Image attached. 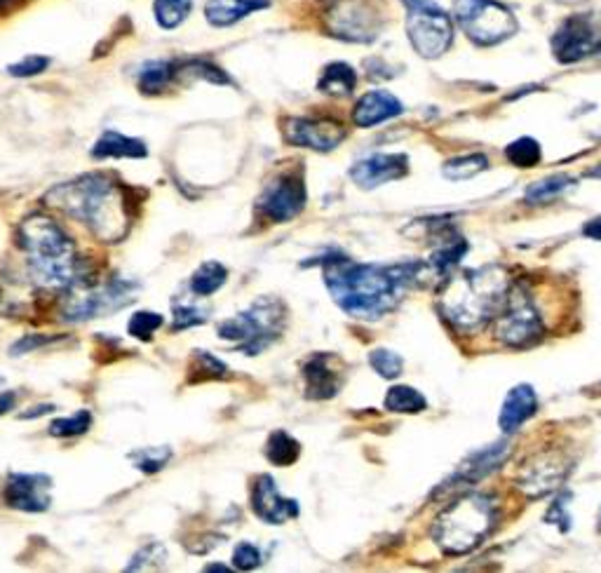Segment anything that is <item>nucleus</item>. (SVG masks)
<instances>
[{"label":"nucleus","mask_w":601,"mask_h":573,"mask_svg":"<svg viewBox=\"0 0 601 573\" xmlns=\"http://www.w3.org/2000/svg\"><path fill=\"white\" fill-rule=\"evenodd\" d=\"M432 273L430 266L414 264L376 266L357 264L346 256L324 261V285L343 313L360 320H378L390 313L409 287L421 285Z\"/></svg>","instance_id":"f257e3e1"},{"label":"nucleus","mask_w":601,"mask_h":573,"mask_svg":"<svg viewBox=\"0 0 601 573\" xmlns=\"http://www.w3.org/2000/svg\"><path fill=\"white\" fill-rule=\"evenodd\" d=\"M45 202L90 228L94 238L106 245H116L130 231V210L123 186L106 174H85L69 184L54 186L45 195Z\"/></svg>","instance_id":"f03ea898"},{"label":"nucleus","mask_w":601,"mask_h":573,"mask_svg":"<svg viewBox=\"0 0 601 573\" xmlns=\"http://www.w3.org/2000/svg\"><path fill=\"white\" fill-rule=\"evenodd\" d=\"M512 282L501 266H482L451 280L440 299V310L461 332H477L496 320L508 301Z\"/></svg>","instance_id":"7ed1b4c3"},{"label":"nucleus","mask_w":601,"mask_h":573,"mask_svg":"<svg viewBox=\"0 0 601 573\" xmlns=\"http://www.w3.org/2000/svg\"><path fill=\"white\" fill-rule=\"evenodd\" d=\"M19 247L29 259V271L47 289H76L83 285L73 240L57 221L33 214L19 228Z\"/></svg>","instance_id":"20e7f679"},{"label":"nucleus","mask_w":601,"mask_h":573,"mask_svg":"<svg viewBox=\"0 0 601 573\" xmlns=\"http://www.w3.org/2000/svg\"><path fill=\"white\" fill-rule=\"evenodd\" d=\"M498 524V503L489 494H465L444 508L432 524V541L447 555H468Z\"/></svg>","instance_id":"39448f33"},{"label":"nucleus","mask_w":601,"mask_h":573,"mask_svg":"<svg viewBox=\"0 0 601 573\" xmlns=\"http://www.w3.org/2000/svg\"><path fill=\"white\" fill-rule=\"evenodd\" d=\"M285 325H287L285 303L263 296V299L254 301L247 310H242L240 315L221 322L219 336L224 341L238 343L242 353L256 355L278 339Z\"/></svg>","instance_id":"423d86ee"},{"label":"nucleus","mask_w":601,"mask_h":573,"mask_svg":"<svg viewBox=\"0 0 601 573\" xmlns=\"http://www.w3.org/2000/svg\"><path fill=\"white\" fill-rule=\"evenodd\" d=\"M454 19L477 45H498L515 36L517 19L498 0H456Z\"/></svg>","instance_id":"0eeeda50"},{"label":"nucleus","mask_w":601,"mask_h":573,"mask_svg":"<svg viewBox=\"0 0 601 573\" xmlns=\"http://www.w3.org/2000/svg\"><path fill=\"white\" fill-rule=\"evenodd\" d=\"M409 12L407 33L411 47L423 59H437L454 43V22L432 0H402Z\"/></svg>","instance_id":"6e6552de"},{"label":"nucleus","mask_w":601,"mask_h":573,"mask_svg":"<svg viewBox=\"0 0 601 573\" xmlns=\"http://www.w3.org/2000/svg\"><path fill=\"white\" fill-rule=\"evenodd\" d=\"M324 24L329 36L343 43H374L383 17L371 0H332L324 10Z\"/></svg>","instance_id":"1a4fd4ad"},{"label":"nucleus","mask_w":601,"mask_h":573,"mask_svg":"<svg viewBox=\"0 0 601 573\" xmlns=\"http://www.w3.org/2000/svg\"><path fill=\"white\" fill-rule=\"evenodd\" d=\"M545 334L538 308L522 289H510L508 301L496 318V336L510 348H524Z\"/></svg>","instance_id":"9d476101"},{"label":"nucleus","mask_w":601,"mask_h":573,"mask_svg":"<svg viewBox=\"0 0 601 573\" xmlns=\"http://www.w3.org/2000/svg\"><path fill=\"white\" fill-rule=\"evenodd\" d=\"M308 193H306V181L301 174L287 172L275 177L270 184L263 188L259 202H256V210L266 221L273 224H287L299 217L306 207Z\"/></svg>","instance_id":"9b49d317"},{"label":"nucleus","mask_w":601,"mask_h":573,"mask_svg":"<svg viewBox=\"0 0 601 573\" xmlns=\"http://www.w3.org/2000/svg\"><path fill=\"white\" fill-rule=\"evenodd\" d=\"M569 475L571 461L566 458L564 451H540V454L531 456L529 461H524L522 468H519L517 487L524 496L540 498L557 491Z\"/></svg>","instance_id":"f8f14e48"},{"label":"nucleus","mask_w":601,"mask_h":573,"mask_svg":"<svg viewBox=\"0 0 601 573\" xmlns=\"http://www.w3.org/2000/svg\"><path fill=\"white\" fill-rule=\"evenodd\" d=\"M137 285L123 280L108 282L106 287H90L83 292L73 294L69 301L64 303V320L80 322V320H94L101 315L113 313V310L132 303V294Z\"/></svg>","instance_id":"ddd939ff"},{"label":"nucleus","mask_w":601,"mask_h":573,"mask_svg":"<svg viewBox=\"0 0 601 573\" xmlns=\"http://www.w3.org/2000/svg\"><path fill=\"white\" fill-rule=\"evenodd\" d=\"M601 52V36L590 19L569 17L552 36V55L562 64H576Z\"/></svg>","instance_id":"4468645a"},{"label":"nucleus","mask_w":601,"mask_h":573,"mask_svg":"<svg viewBox=\"0 0 601 573\" xmlns=\"http://www.w3.org/2000/svg\"><path fill=\"white\" fill-rule=\"evenodd\" d=\"M346 134V127L332 118H289L285 125V139L289 144L317 153H329L339 148Z\"/></svg>","instance_id":"2eb2a0df"},{"label":"nucleus","mask_w":601,"mask_h":573,"mask_svg":"<svg viewBox=\"0 0 601 573\" xmlns=\"http://www.w3.org/2000/svg\"><path fill=\"white\" fill-rule=\"evenodd\" d=\"M409 174V158L404 153H374L357 160L350 170V179L360 188H378Z\"/></svg>","instance_id":"dca6fc26"},{"label":"nucleus","mask_w":601,"mask_h":573,"mask_svg":"<svg viewBox=\"0 0 601 573\" xmlns=\"http://www.w3.org/2000/svg\"><path fill=\"white\" fill-rule=\"evenodd\" d=\"M52 480L40 473H12L5 487V503L22 512H45L50 508Z\"/></svg>","instance_id":"f3484780"},{"label":"nucleus","mask_w":601,"mask_h":573,"mask_svg":"<svg viewBox=\"0 0 601 573\" xmlns=\"http://www.w3.org/2000/svg\"><path fill=\"white\" fill-rule=\"evenodd\" d=\"M252 510L266 524H285L287 519L299 517V503L282 496L278 482L270 475L256 477L252 489Z\"/></svg>","instance_id":"a211bd4d"},{"label":"nucleus","mask_w":601,"mask_h":573,"mask_svg":"<svg viewBox=\"0 0 601 573\" xmlns=\"http://www.w3.org/2000/svg\"><path fill=\"white\" fill-rule=\"evenodd\" d=\"M508 456H510V444L505 442H496L491 444V447L477 451V454L465 458V463L458 465V470L449 477V482L444 484L442 491H449V489L458 491L468 487V484L479 482L482 477L494 473L498 465H501Z\"/></svg>","instance_id":"6ab92c4d"},{"label":"nucleus","mask_w":601,"mask_h":573,"mask_svg":"<svg viewBox=\"0 0 601 573\" xmlns=\"http://www.w3.org/2000/svg\"><path fill=\"white\" fill-rule=\"evenodd\" d=\"M303 381H306V395L310 400H329L343 386V376L334 367V357L327 353L310 357L303 367Z\"/></svg>","instance_id":"aec40b11"},{"label":"nucleus","mask_w":601,"mask_h":573,"mask_svg":"<svg viewBox=\"0 0 601 573\" xmlns=\"http://www.w3.org/2000/svg\"><path fill=\"white\" fill-rule=\"evenodd\" d=\"M402 111H404L402 101L397 99L395 94L374 90V92L362 94V97L357 99V104L353 109V123L357 127H374V125L388 123V120L402 116Z\"/></svg>","instance_id":"412c9836"},{"label":"nucleus","mask_w":601,"mask_h":573,"mask_svg":"<svg viewBox=\"0 0 601 573\" xmlns=\"http://www.w3.org/2000/svg\"><path fill=\"white\" fill-rule=\"evenodd\" d=\"M538 411V395L529 383H519L508 393L503 402L501 416H498V426L503 433H517L526 421Z\"/></svg>","instance_id":"4be33fe9"},{"label":"nucleus","mask_w":601,"mask_h":573,"mask_svg":"<svg viewBox=\"0 0 601 573\" xmlns=\"http://www.w3.org/2000/svg\"><path fill=\"white\" fill-rule=\"evenodd\" d=\"M266 8H270V0H209L205 5V17L216 29H226V26L242 22L252 12Z\"/></svg>","instance_id":"5701e85b"},{"label":"nucleus","mask_w":601,"mask_h":573,"mask_svg":"<svg viewBox=\"0 0 601 573\" xmlns=\"http://www.w3.org/2000/svg\"><path fill=\"white\" fill-rule=\"evenodd\" d=\"M148 148L141 139L127 137L116 130H106L92 146V158H146Z\"/></svg>","instance_id":"b1692460"},{"label":"nucleus","mask_w":601,"mask_h":573,"mask_svg":"<svg viewBox=\"0 0 601 573\" xmlns=\"http://www.w3.org/2000/svg\"><path fill=\"white\" fill-rule=\"evenodd\" d=\"M174 80H177V62H165V59H153L139 69L137 85L139 90L155 97V94L165 92Z\"/></svg>","instance_id":"393cba45"},{"label":"nucleus","mask_w":601,"mask_h":573,"mask_svg":"<svg viewBox=\"0 0 601 573\" xmlns=\"http://www.w3.org/2000/svg\"><path fill=\"white\" fill-rule=\"evenodd\" d=\"M357 87V73L346 62H334L324 66L320 80H317V90L329 94V97H348Z\"/></svg>","instance_id":"a878e982"},{"label":"nucleus","mask_w":601,"mask_h":573,"mask_svg":"<svg viewBox=\"0 0 601 573\" xmlns=\"http://www.w3.org/2000/svg\"><path fill=\"white\" fill-rule=\"evenodd\" d=\"M573 184H576V179L569 177V174H552V177L540 179L526 188L524 200L529 202V205H545V202L557 200L559 195L571 191Z\"/></svg>","instance_id":"bb28decb"},{"label":"nucleus","mask_w":601,"mask_h":573,"mask_svg":"<svg viewBox=\"0 0 601 573\" xmlns=\"http://www.w3.org/2000/svg\"><path fill=\"white\" fill-rule=\"evenodd\" d=\"M301 456V444L294 440L292 435L285 433V430H275L273 435L268 437L266 442V458L278 468H287L299 461Z\"/></svg>","instance_id":"cd10ccee"},{"label":"nucleus","mask_w":601,"mask_h":573,"mask_svg":"<svg viewBox=\"0 0 601 573\" xmlns=\"http://www.w3.org/2000/svg\"><path fill=\"white\" fill-rule=\"evenodd\" d=\"M226 280H228V271L219 264V261H205V264L193 273L191 289L193 294L198 296H212L226 285Z\"/></svg>","instance_id":"c85d7f7f"},{"label":"nucleus","mask_w":601,"mask_h":573,"mask_svg":"<svg viewBox=\"0 0 601 573\" xmlns=\"http://www.w3.org/2000/svg\"><path fill=\"white\" fill-rule=\"evenodd\" d=\"M193 10V0H155L153 15L160 29H177L188 19Z\"/></svg>","instance_id":"c756f323"},{"label":"nucleus","mask_w":601,"mask_h":573,"mask_svg":"<svg viewBox=\"0 0 601 573\" xmlns=\"http://www.w3.org/2000/svg\"><path fill=\"white\" fill-rule=\"evenodd\" d=\"M425 407L428 400L411 386H393L386 395V409L393 414H421Z\"/></svg>","instance_id":"7c9ffc66"},{"label":"nucleus","mask_w":601,"mask_h":573,"mask_svg":"<svg viewBox=\"0 0 601 573\" xmlns=\"http://www.w3.org/2000/svg\"><path fill=\"white\" fill-rule=\"evenodd\" d=\"M484 170H489V158L484 153H470V155H458V158H451L447 165H444V177L451 181H465L477 177Z\"/></svg>","instance_id":"2f4dec72"},{"label":"nucleus","mask_w":601,"mask_h":573,"mask_svg":"<svg viewBox=\"0 0 601 573\" xmlns=\"http://www.w3.org/2000/svg\"><path fill=\"white\" fill-rule=\"evenodd\" d=\"M181 76L207 80V83H214V85H231V78H228L219 66L207 62V59H186V62L177 64V80Z\"/></svg>","instance_id":"473e14b6"},{"label":"nucleus","mask_w":601,"mask_h":573,"mask_svg":"<svg viewBox=\"0 0 601 573\" xmlns=\"http://www.w3.org/2000/svg\"><path fill=\"white\" fill-rule=\"evenodd\" d=\"M505 158H508L515 167L526 170V167H536L540 163V158H543V153H540V144L536 139L519 137L505 148Z\"/></svg>","instance_id":"72a5a7b5"},{"label":"nucleus","mask_w":601,"mask_h":573,"mask_svg":"<svg viewBox=\"0 0 601 573\" xmlns=\"http://www.w3.org/2000/svg\"><path fill=\"white\" fill-rule=\"evenodd\" d=\"M172 458V449L170 447H151V449H139L132 454V461L137 465V470L146 475L160 473L165 468L167 461Z\"/></svg>","instance_id":"f704fd0d"},{"label":"nucleus","mask_w":601,"mask_h":573,"mask_svg":"<svg viewBox=\"0 0 601 573\" xmlns=\"http://www.w3.org/2000/svg\"><path fill=\"white\" fill-rule=\"evenodd\" d=\"M369 364L374 367V372L378 376H383V379H397V376H400L402 369H404L402 357L397 353H393V350H386V348L371 350Z\"/></svg>","instance_id":"c9c22d12"},{"label":"nucleus","mask_w":601,"mask_h":573,"mask_svg":"<svg viewBox=\"0 0 601 573\" xmlns=\"http://www.w3.org/2000/svg\"><path fill=\"white\" fill-rule=\"evenodd\" d=\"M92 426V414L87 409L69 416V419H57L50 423V435L54 437H76L83 435Z\"/></svg>","instance_id":"e433bc0d"},{"label":"nucleus","mask_w":601,"mask_h":573,"mask_svg":"<svg viewBox=\"0 0 601 573\" xmlns=\"http://www.w3.org/2000/svg\"><path fill=\"white\" fill-rule=\"evenodd\" d=\"M160 327H162V315L151 313V310H141V313H137L130 320V325H127V332H130V336H134V339L151 341L153 334L158 332Z\"/></svg>","instance_id":"4c0bfd02"},{"label":"nucleus","mask_w":601,"mask_h":573,"mask_svg":"<svg viewBox=\"0 0 601 573\" xmlns=\"http://www.w3.org/2000/svg\"><path fill=\"white\" fill-rule=\"evenodd\" d=\"M569 501H571V494L566 491V494H559L557 501L550 505L548 515H545V522L555 524V527L559 531H569L571 529V512H569Z\"/></svg>","instance_id":"58836bf2"},{"label":"nucleus","mask_w":601,"mask_h":573,"mask_svg":"<svg viewBox=\"0 0 601 573\" xmlns=\"http://www.w3.org/2000/svg\"><path fill=\"white\" fill-rule=\"evenodd\" d=\"M47 66H50V59L40 57V55H31V57L19 59L17 64L8 66V73L15 78H33V76H40Z\"/></svg>","instance_id":"ea45409f"},{"label":"nucleus","mask_w":601,"mask_h":573,"mask_svg":"<svg viewBox=\"0 0 601 573\" xmlns=\"http://www.w3.org/2000/svg\"><path fill=\"white\" fill-rule=\"evenodd\" d=\"M261 564V550L252 543H240L233 552V566L240 571H252Z\"/></svg>","instance_id":"a19ab883"},{"label":"nucleus","mask_w":601,"mask_h":573,"mask_svg":"<svg viewBox=\"0 0 601 573\" xmlns=\"http://www.w3.org/2000/svg\"><path fill=\"white\" fill-rule=\"evenodd\" d=\"M165 548H160L158 543L153 545H146L144 550L139 552L137 557L132 559V564L127 566V571H137V569H146V566H160L162 562H165Z\"/></svg>","instance_id":"79ce46f5"},{"label":"nucleus","mask_w":601,"mask_h":573,"mask_svg":"<svg viewBox=\"0 0 601 573\" xmlns=\"http://www.w3.org/2000/svg\"><path fill=\"white\" fill-rule=\"evenodd\" d=\"M207 320L205 310L195 306H174V329H188Z\"/></svg>","instance_id":"37998d69"},{"label":"nucleus","mask_w":601,"mask_h":573,"mask_svg":"<svg viewBox=\"0 0 601 573\" xmlns=\"http://www.w3.org/2000/svg\"><path fill=\"white\" fill-rule=\"evenodd\" d=\"M195 360H198V372L200 374H207V376H224L226 374V364L221 360H216L214 355L205 353V350H198L195 353Z\"/></svg>","instance_id":"c03bdc74"},{"label":"nucleus","mask_w":601,"mask_h":573,"mask_svg":"<svg viewBox=\"0 0 601 573\" xmlns=\"http://www.w3.org/2000/svg\"><path fill=\"white\" fill-rule=\"evenodd\" d=\"M583 235H585V238H592V240L601 242V217L587 221V226L583 228Z\"/></svg>","instance_id":"a18cd8bd"},{"label":"nucleus","mask_w":601,"mask_h":573,"mask_svg":"<svg viewBox=\"0 0 601 573\" xmlns=\"http://www.w3.org/2000/svg\"><path fill=\"white\" fill-rule=\"evenodd\" d=\"M17 395L15 393H0V416L8 414V411L15 407Z\"/></svg>","instance_id":"49530a36"},{"label":"nucleus","mask_w":601,"mask_h":573,"mask_svg":"<svg viewBox=\"0 0 601 573\" xmlns=\"http://www.w3.org/2000/svg\"><path fill=\"white\" fill-rule=\"evenodd\" d=\"M587 177H592V179H601V165H599V167H594V170L587 172Z\"/></svg>","instance_id":"de8ad7c7"},{"label":"nucleus","mask_w":601,"mask_h":573,"mask_svg":"<svg viewBox=\"0 0 601 573\" xmlns=\"http://www.w3.org/2000/svg\"><path fill=\"white\" fill-rule=\"evenodd\" d=\"M207 571H226V566H221V564H212V566H207Z\"/></svg>","instance_id":"09e8293b"},{"label":"nucleus","mask_w":601,"mask_h":573,"mask_svg":"<svg viewBox=\"0 0 601 573\" xmlns=\"http://www.w3.org/2000/svg\"><path fill=\"white\" fill-rule=\"evenodd\" d=\"M8 3H12V0H0V8H5Z\"/></svg>","instance_id":"8fccbe9b"},{"label":"nucleus","mask_w":601,"mask_h":573,"mask_svg":"<svg viewBox=\"0 0 601 573\" xmlns=\"http://www.w3.org/2000/svg\"><path fill=\"white\" fill-rule=\"evenodd\" d=\"M599 531H601V510H599Z\"/></svg>","instance_id":"3c124183"}]
</instances>
